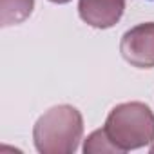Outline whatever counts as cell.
I'll return each instance as SVG.
<instances>
[{"instance_id": "cell-1", "label": "cell", "mask_w": 154, "mask_h": 154, "mask_svg": "<svg viewBox=\"0 0 154 154\" xmlns=\"http://www.w3.org/2000/svg\"><path fill=\"white\" fill-rule=\"evenodd\" d=\"M84 120L78 109L56 105L44 112L33 129L36 150L42 154H71L78 149Z\"/></svg>"}, {"instance_id": "cell-2", "label": "cell", "mask_w": 154, "mask_h": 154, "mask_svg": "<svg viewBox=\"0 0 154 154\" xmlns=\"http://www.w3.org/2000/svg\"><path fill=\"white\" fill-rule=\"evenodd\" d=\"M103 129L109 140L125 152L154 140V114L141 102L120 103L107 116Z\"/></svg>"}, {"instance_id": "cell-3", "label": "cell", "mask_w": 154, "mask_h": 154, "mask_svg": "<svg viewBox=\"0 0 154 154\" xmlns=\"http://www.w3.org/2000/svg\"><path fill=\"white\" fill-rule=\"evenodd\" d=\"M122 56L134 67H154V22L129 29L120 42Z\"/></svg>"}, {"instance_id": "cell-4", "label": "cell", "mask_w": 154, "mask_h": 154, "mask_svg": "<svg viewBox=\"0 0 154 154\" xmlns=\"http://www.w3.org/2000/svg\"><path fill=\"white\" fill-rule=\"evenodd\" d=\"M125 0H80L78 13L82 20L93 27H112L123 15Z\"/></svg>"}, {"instance_id": "cell-5", "label": "cell", "mask_w": 154, "mask_h": 154, "mask_svg": "<svg viewBox=\"0 0 154 154\" xmlns=\"http://www.w3.org/2000/svg\"><path fill=\"white\" fill-rule=\"evenodd\" d=\"M35 6V0H0V20L2 26H15L24 22Z\"/></svg>"}, {"instance_id": "cell-6", "label": "cell", "mask_w": 154, "mask_h": 154, "mask_svg": "<svg viewBox=\"0 0 154 154\" xmlns=\"http://www.w3.org/2000/svg\"><path fill=\"white\" fill-rule=\"evenodd\" d=\"M84 150H85V152H122V150L109 140L105 129L93 132V134L87 138V141H85V145H84Z\"/></svg>"}, {"instance_id": "cell-7", "label": "cell", "mask_w": 154, "mask_h": 154, "mask_svg": "<svg viewBox=\"0 0 154 154\" xmlns=\"http://www.w3.org/2000/svg\"><path fill=\"white\" fill-rule=\"evenodd\" d=\"M51 2H54V4H67L69 0H51Z\"/></svg>"}, {"instance_id": "cell-8", "label": "cell", "mask_w": 154, "mask_h": 154, "mask_svg": "<svg viewBox=\"0 0 154 154\" xmlns=\"http://www.w3.org/2000/svg\"><path fill=\"white\" fill-rule=\"evenodd\" d=\"M150 150H152V152H154V147H152V149H150Z\"/></svg>"}]
</instances>
